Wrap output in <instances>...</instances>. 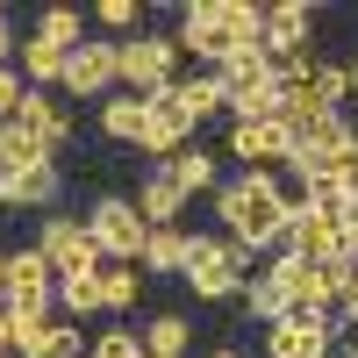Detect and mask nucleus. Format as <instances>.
Instances as JSON below:
<instances>
[{
  "label": "nucleus",
  "instance_id": "obj_1",
  "mask_svg": "<svg viewBox=\"0 0 358 358\" xmlns=\"http://www.w3.org/2000/svg\"><path fill=\"white\" fill-rule=\"evenodd\" d=\"M294 208H308V201H301V179L287 187L280 172H236V179L215 187V222H222V236H236L251 258L273 251V244H287V215H294Z\"/></svg>",
  "mask_w": 358,
  "mask_h": 358
},
{
  "label": "nucleus",
  "instance_id": "obj_2",
  "mask_svg": "<svg viewBox=\"0 0 358 358\" xmlns=\"http://www.w3.org/2000/svg\"><path fill=\"white\" fill-rule=\"evenodd\" d=\"M265 43V8L258 0H187L179 8V50L208 57V72H222L236 50Z\"/></svg>",
  "mask_w": 358,
  "mask_h": 358
},
{
  "label": "nucleus",
  "instance_id": "obj_3",
  "mask_svg": "<svg viewBox=\"0 0 358 358\" xmlns=\"http://www.w3.org/2000/svg\"><path fill=\"white\" fill-rule=\"evenodd\" d=\"M244 265H251V251L236 236H187V287L201 301H236L244 280H251Z\"/></svg>",
  "mask_w": 358,
  "mask_h": 358
},
{
  "label": "nucleus",
  "instance_id": "obj_4",
  "mask_svg": "<svg viewBox=\"0 0 358 358\" xmlns=\"http://www.w3.org/2000/svg\"><path fill=\"white\" fill-rule=\"evenodd\" d=\"M273 273V287L287 294V308H308V315H337V294H344V280L358 273V265H301V258H273L265 265Z\"/></svg>",
  "mask_w": 358,
  "mask_h": 358
},
{
  "label": "nucleus",
  "instance_id": "obj_5",
  "mask_svg": "<svg viewBox=\"0 0 358 358\" xmlns=\"http://www.w3.org/2000/svg\"><path fill=\"white\" fill-rule=\"evenodd\" d=\"M122 86L143 101H158L179 86V36H158V29H136L122 43Z\"/></svg>",
  "mask_w": 358,
  "mask_h": 358
},
{
  "label": "nucleus",
  "instance_id": "obj_6",
  "mask_svg": "<svg viewBox=\"0 0 358 358\" xmlns=\"http://www.w3.org/2000/svg\"><path fill=\"white\" fill-rule=\"evenodd\" d=\"M308 43H315V8H301V0H280V8H265V65H273V79L287 72H308Z\"/></svg>",
  "mask_w": 358,
  "mask_h": 358
},
{
  "label": "nucleus",
  "instance_id": "obj_7",
  "mask_svg": "<svg viewBox=\"0 0 358 358\" xmlns=\"http://www.w3.org/2000/svg\"><path fill=\"white\" fill-rule=\"evenodd\" d=\"M86 236L101 244V258H143V244H151V222L136 215L129 194H101L94 208H86Z\"/></svg>",
  "mask_w": 358,
  "mask_h": 358
},
{
  "label": "nucleus",
  "instance_id": "obj_8",
  "mask_svg": "<svg viewBox=\"0 0 358 358\" xmlns=\"http://www.w3.org/2000/svg\"><path fill=\"white\" fill-rule=\"evenodd\" d=\"M36 251L50 258L57 280H86V273H101V244H94V236H86V222H72V215H43Z\"/></svg>",
  "mask_w": 358,
  "mask_h": 358
},
{
  "label": "nucleus",
  "instance_id": "obj_9",
  "mask_svg": "<svg viewBox=\"0 0 358 358\" xmlns=\"http://www.w3.org/2000/svg\"><path fill=\"white\" fill-rule=\"evenodd\" d=\"M287 258H301V265H358L351 236L330 215H315V208H294L287 215Z\"/></svg>",
  "mask_w": 358,
  "mask_h": 358
},
{
  "label": "nucleus",
  "instance_id": "obj_10",
  "mask_svg": "<svg viewBox=\"0 0 358 358\" xmlns=\"http://www.w3.org/2000/svg\"><path fill=\"white\" fill-rule=\"evenodd\" d=\"M194 115H187V101H179V94H158L151 101V122H143V143H136V151L143 158H151V165H172L179 151H194Z\"/></svg>",
  "mask_w": 358,
  "mask_h": 358
},
{
  "label": "nucleus",
  "instance_id": "obj_11",
  "mask_svg": "<svg viewBox=\"0 0 358 358\" xmlns=\"http://www.w3.org/2000/svg\"><path fill=\"white\" fill-rule=\"evenodd\" d=\"M330 337H337V315H308L294 308L265 330V358H330Z\"/></svg>",
  "mask_w": 358,
  "mask_h": 358
},
{
  "label": "nucleus",
  "instance_id": "obj_12",
  "mask_svg": "<svg viewBox=\"0 0 358 358\" xmlns=\"http://www.w3.org/2000/svg\"><path fill=\"white\" fill-rule=\"evenodd\" d=\"M65 86H72V101H86V94H108V86H122V43L86 36V43L65 57Z\"/></svg>",
  "mask_w": 358,
  "mask_h": 358
},
{
  "label": "nucleus",
  "instance_id": "obj_13",
  "mask_svg": "<svg viewBox=\"0 0 358 358\" xmlns=\"http://www.w3.org/2000/svg\"><path fill=\"white\" fill-rule=\"evenodd\" d=\"M229 151H236V165L244 172H273V165H294V136H287V122H229Z\"/></svg>",
  "mask_w": 358,
  "mask_h": 358
},
{
  "label": "nucleus",
  "instance_id": "obj_14",
  "mask_svg": "<svg viewBox=\"0 0 358 358\" xmlns=\"http://www.w3.org/2000/svg\"><path fill=\"white\" fill-rule=\"evenodd\" d=\"M15 129H22V136H36L43 151L57 158V143H72V108L57 101V94H43V86H29V101L15 108Z\"/></svg>",
  "mask_w": 358,
  "mask_h": 358
},
{
  "label": "nucleus",
  "instance_id": "obj_15",
  "mask_svg": "<svg viewBox=\"0 0 358 358\" xmlns=\"http://www.w3.org/2000/svg\"><path fill=\"white\" fill-rule=\"evenodd\" d=\"M50 294H57V273H50V258L29 244V251H8V308H50Z\"/></svg>",
  "mask_w": 358,
  "mask_h": 358
},
{
  "label": "nucleus",
  "instance_id": "obj_16",
  "mask_svg": "<svg viewBox=\"0 0 358 358\" xmlns=\"http://www.w3.org/2000/svg\"><path fill=\"white\" fill-rule=\"evenodd\" d=\"M57 194H65V172H57V165L0 172V208H8V215H36V208H50Z\"/></svg>",
  "mask_w": 358,
  "mask_h": 358
},
{
  "label": "nucleus",
  "instance_id": "obj_17",
  "mask_svg": "<svg viewBox=\"0 0 358 358\" xmlns=\"http://www.w3.org/2000/svg\"><path fill=\"white\" fill-rule=\"evenodd\" d=\"M136 215L151 222V229H172L179 215H187V194H179V179H172L165 165L143 172V187H136Z\"/></svg>",
  "mask_w": 358,
  "mask_h": 358
},
{
  "label": "nucleus",
  "instance_id": "obj_18",
  "mask_svg": "<svg viewBox=\"0 0 358 358\" xmlns=\"http://www.w3.org/2000/svg\"><path fill=\"white\" fill-rule=\"evenodd\" d=\"M143 122H151V101H143V94H108L101 101V136L108 143H129V151H136Z\"/></svg>",
  "mask_w": 358,
  "mask_h": 358
},
{
  "label": "nucleus",
  "instance_id": "obj_19",
  "mask_svg": "<svg viewBox=\"0 0 358 358\" xmlns=\"http://www.w3.org/2000/svg\"><path fill=\"white\" fill-rule=\"evenodd\" d=\"M15 72L29 79V86H65V50H50V43H36V36H22V50H15Z\"/></svg>",
  "mask_w": 358,
  "mask_h": 358
},
{
  "label": "nucleus",
  "instance_id": "obj_20",
  "mask_svg": "<svg viewBox=\"0 0 358 358\" xmlns=\"http://www.w3.org/2000/svg\"><path fill=\"white\" fill-rule=\"evenodd\" d=\"M172 94L187 101V115H194V122H208V115H222V108H229V86H222V72H187V79L172 86Z\"/></svg>",
  "mask_w": 358,
  "mask_h": 358
},
{
  "label": "nucleus",
  "instance_id": "obj_21",
  "mask_svg": "<svg viewBox=\"0 0 358 358\" xmlns=\"http://www.w3.org/2000/svg\"><path fill=\"white\" fill-rule=\"evenodd\" d=\"M29 36L72 57V50L86 43V15H79V8H43V15H36V29H29Z\"/></svg>",
  "mask_w": 358,
  "mask_h": 358
},
{
  "label": "nucleus",
  "instance_id": "obj_22",
  "mask_svg": "<svg viewBox=\"0 0 358 358\" xmlns=\"http://www.w3.org/2000/svg\"><path fill=\"white\" fill-rule=\"evenodd\" d=\"M50 315H57V308H8V322H15V358H43V351H50V337H57Z\"/></svg>",
  "mask_w": 358,
  "mask_h": 358
},
{
  "label": "nucleus",
  "instance_id": "obj_23",
  "mask_svg": "<svg viewBox=\"0 0 358 358\" xmlns=\"http://www.w3.org/2000/svg\"><path fill=\"white\" fill-rule=\"evenodd\" d=\"M187 344H194V315H151L143 322V351L151 358H187Z\"/></svg>",
  "mask_w": 358,
  "mask_h": 358
},
{
  "label": "nucleus",
  "instance_id": "obj_24",
  "mask_svg": "<svg viewBox=\"0 0 358 358\" xmlns=\"http://www.w3.org/2000/svg\"><path fill=\"white\" fill-rule=\"evenodd\" d=\"M101 294H108V308H136L143 265H136V258H101Z\"/></svg>",
  "mask_w": 358,
  "mask_h": 358
},
{
  "label": "nucleus",
  "instance_id": "obj_25",
  "mask_svg": "<svg viewBox=\"0 0 358 358\" xmlns=\"http://www.w3.org/2000/svg\"><path fill=\"white\" fill-rule=\"evenodd\" d=\"M136 265H143V273H187V229H179V222L172 229H151V244H143Z\"/></svg>",
  "mask_w": 358,
  "mask_h": 358
},
{
  "label": "nucleus",
  "instance_id": "obj_26",
  "mask_svg": "<svg viewBox=\"0 0 358 358\" xmlns=\"http://www.w3.org/2000/svg\"><path fill=\"white\" fill-rule=\"evenodd\" d=\"M222 86H229V101H244V94H258V86H273V65H265V50H236L229 65H222Z\"/></svg>",
  "mask_w": 358,
  "mask_h": 358
},
{
  "label": "nucleus",
  "instance_id": "obj_27",
  "mask_svg": "<svg viewBox=\"0 0 358 358\" xmlns=\"http://www.w3.org/2000/svg\"><path fill=\"white\" fill-rule=\"evenodd\" d=\"M57 315H108V294H101V273H86V280H57Z\"/></svg>",
  "mask_w": 358,
  "mask_h": 358
},
{
  "label": "nucleus",
  "instance_id": "obj_28",
  "mask_svg": "<svg viewBox=\"0 0 358 358\" xmlns=\"http://www.w3.org/2000/svg\"><path fill=\"white\" fill-rule=\"evenodd\" d=\"M236 301H244V315H258L265 330H273L280 315H294V308H287V294L273 287V273H258V280H244V294H236Z\"/></svg>",
  "mask_w": 358,
  "mask_h": 358
},
{
  "label": "nucleus",
  "instance_id": "obj_29",
  "mask_svg": "<svg viewBox=\"0 0 358 358\" xmlns=\"http://www.w3.org/2000/svg\"><path fill=\"white\" fill-rule=\"evenodd\" d=\"M165 172L179 179V194H187V201H194V194H215V158H208L201 143H194V151H179Z\"/></svg>",
  "mask_w": 358,
  "mask_h": 358
},
{
  "label": "nucleus",
  "instance_id": "obj_30",
  "mask_svg": "<svg viewBox=\"0 0 358 358\" xmlns=\"http://www.w3.org/2000/svg\"><path fill=\"white\" fill-rule=\"evenodd\" d=\"M308 94H315V108H337L351 94V65H308Z\"/></svg>",
  "mask_w": 358,
  "mask_h": 358
},
{
  "label": "nucleus",
  "instance_id": "obj_31",
  "mask_svg": "<svg viewBox=\"0 0 358 358\" xmlns=\"http://www.w3.org/2000/svg\"><path fill=\"white\" fill-rule=\"evenodd\" d=\"M86 358H151V351H143V337H129V330H101Z\"/></svg>",
  "mask_w": 358,
  "mask_h": 358
},
{
  "label": "nucleus",
  "instance_id": "obj_32",
  "mask_svg": "<svg viewBox=\"0 0 358 358\" xmlns=\"http://www.w3.org/2000/svg\"><path fill=\"white\" fill-rule=\"evenodd\" d=\"M29 101V79L15 72V65H0V122H15V108Z\"/></svg>",
  "mask_w": 358,
  "mask_h": 358
},
{
  "label": "nucleus",
  "instance_id": "obj_33",
  "mask_svg": "<svg viewBox=\"0 0 358 358\" xmlns=\"http://www.w3.org/2000/svg\"><path fill=\"white\" fill-rule=\"evenodd\" d=\"M86 351H94V344L79 337V322H57V337H50V351H43V358H86Z\"/></svg>",
  "mask_w": 358,
  "mask_h": 358
},
{
  "label": "nucleus",
  "instance_id": "obj_34",
  "mask_svg": "<svg viewBox=\"0 0 358 358\" xmlns=\"http://www.w3.org/2000/svg\"><path fill=\"white\" fill-rule=\"evenodd\" d=\"M94 15H101L108 29H136V22H143V8H136V0H101Z\"/></svg>",
  "mask_w": 358,
  "mask_h": 358
},
{
  "label": "nucleus",
  "instance_id": "obj_35",
  "mask_svg": "<svg viewBox=\"0 0 358 358\" xmlns=\"http://www.w3.org/2000/svg\"><path fill=\"white\" fill-rule=\"evenodd\" d=\"M330 172H337V187L358 201V143H351V151H337V165H330Z\"/></svg>",
  "mask_w": 358,
  "mask_h": 358
},
{
  "label": "nucleus",
  "instance_id": "obj_36",
  "mask_svg": "<svg viewBox=\"0 0 358 358\" xmlns=\"http://www.w3.org/2000/svg\"><path fill=\"white\" fill-rule=\"evenodd\" d=\"M15 50L22 43H15V29H8V8H0V65H15Z\"/></svg>",
  "mask_w": 358,
  "mask_h": 358
},
{
  "label": "nucleus",
  "instance_id": "obj_37",
  "mask_svg": "<svg viewBox=\"0 0 358 358\" xmlns=\"http://www.w3.org/2000/svg\"><path fill=\"white\" fill-rule=\"evenodd\" d=\"M0 358H15V322H8V308H0Z\"/></svg>",
  "mask_w": 358,
  "mask_h": 358
},
{
  "label": "nucleus",
  "instance_id": "obj_38",
  "mask_svg": "<svg viewBox=\"0 0 358 358\" xmlns=\"http://www.w3.org/2000/svg\"><path fill=\"white\" fill-rule=\"evenodd\" d=\"M0 308H8V251H0Z\"/></svg>",
  "mask_w": 358,
  "mask_h": 358
},
{
  "label": "nucleus",
  "instance_id": "obj_39",
  "mask_svg": "<svg viewBox=\"0 0 358 358\" xmlns=\"http://www.w3.org/2000/svg\"><path fill=\"white\" fill-rule=\"evenodd\" d=\"M0 165H8V122H0Z\"/></svg>",
  "mask_w": 358,
  "mask_h": 358
},
{
  "label": "nucleus",
  "instance_id": "obj_40",
  "mask_svg": "<svg viewBox=\"0 0 358 358\" xmlns=\"http://www.w3.org/2000/svg\"><path fill=\"white\" fill-rule=\"evenodd\" d=\"M208 358H244V351H229V344H222V351H208Z\"/></svg>",
  "mask_w": 358,
  "mask_h": 358
},
{
  "label": "nucleus",
  "instance_id": "obj_41",
  "mask_svg": "<svg viewBox=\"0 0 358 358\" xmlns=\"http://www.w3.org/2000/svg\"><path fill=\"white\" fill-rule=\"evenodd\" d=\"M351 86H358V65H351Z\"/></svg>",
  "mask_w": 358,
  "mask_h": 358
}]
</instances>
